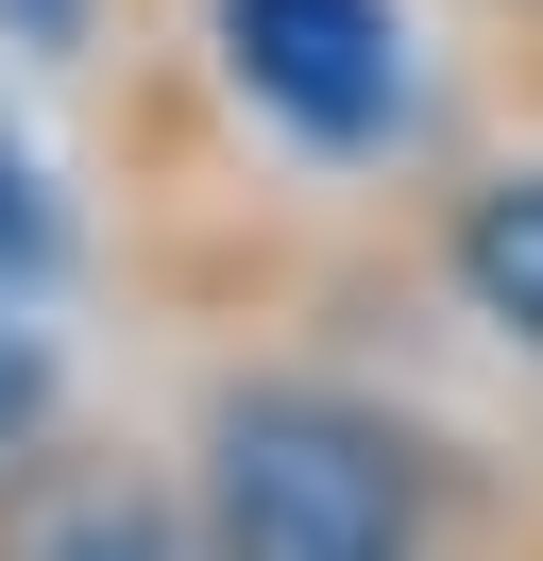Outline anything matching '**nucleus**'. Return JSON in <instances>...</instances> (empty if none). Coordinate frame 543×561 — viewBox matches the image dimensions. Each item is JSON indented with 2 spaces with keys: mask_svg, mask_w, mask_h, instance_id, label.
<instances>
[{
  "mask_svg": "<svg viewBox=\"0 0 543 561\" xmlns=\"http://www.w3.org/2000/svg\"><path fill=\"white\" fill-rule=\"evenodd\" d=\"M204 561H425V459L357 391H238L204 425Z\"/></svg>",
  "mask_w": 543,
  "mask_h": 561,
  "instance_id": "f257e3e1",
  "label": "nucleus"
},
{
  "mask_svg": "<svg viewBox=\"0 0 543 561\" xmlns=\"http://www.w3.org/2000/svg\"><path fill=\"white\" fill-rule=\"evenodd\" d=\"M221 69L255 119H289L305 153H391L407 137V18L391 0H221Z\"/></svg>",
  "mask_w": 543,
  "mask_h": 561,
  "instance_id": "f03ea898",
  "label": "nucleus"
},
{
  "mask_svg": "<svg viewBox=\"0 0 543 561\" xmlns=\"http://www.w3.org/2000/svg\"><path fill=\"white\" fill-rule=\"evenodd\" d=\"M0 561H187V527H170V493L136 477V459H18L0 477Z\"/></svg>",
  "mask_w": 543,
  "mask_h": 561,
  "instance_id": "7ed1b4c3",
  "label": "nucleus"
},
{
  "mask_svg": "<svg viewBox=\"0 0 543 561\" xmlns=\"http://www.w3.org/2000/svg\"><path fill=\"white\" fill-rule=\"evenodd\" d=\"M459 289H475V323H509L543 357V171H493L459 205Z\"/></svg>",
  "mask_w": 543,
  "mask_h": 561,
  "instance_id": "20e7f679",
  "label": "nucleus"
},
{
  "mask_svg": "<svg viewBox=\"0 0 543 561\" xmlns=\"http://www.w3.org/2000/svg\"><path fill=\"white\" fill-rule=\"evenodd\" d=\"M51 255V221H34V187H18V137H0V273H34Z\"/></svg>",
  "mask_w": 543,
  "mask_h": 561,
  "instance_id": "39448f33",
  "label": "nucleus"
},
{
  "mask_svg": "<svg viewBox=\"0 0 543 561\" xmlns=\"http://www.w3.org/2000/svg\"><path fill=\"white\" fill-rule=\"evenodd\" d=\"M18 35H68V0H18Z\"/></svg>",
  "mask_w": 543,
  "mask_h": 561,
  "instance_id": "423d86ee",
  "label": "nucleus"
}]
</instances>
